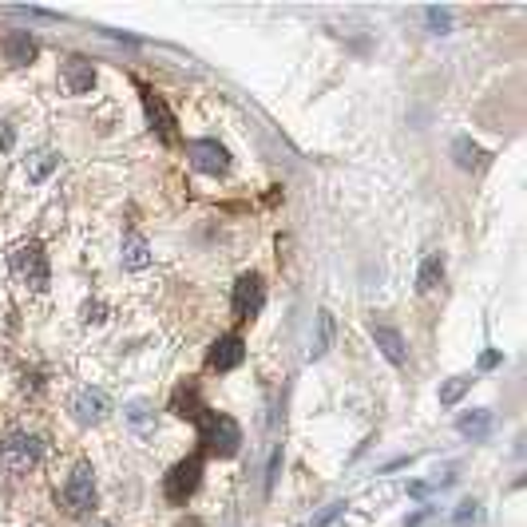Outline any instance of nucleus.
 I'll use <instances>...</instances> for the list:
<instances>
[{
  "instance_id": "1",
  "label": "nucleus",
  "mask_w": 527,
  "mask_h": 527,
  "mask_svg": "<svg viewBox=\"0 0 527 527\" xmlns=\"http://www.w3.org/2000/svg\"><path fill=\"white\" fill-rule=\"evenodd\" d=\"M195 424H198V441H203V449L211 456H218V460L234 456L238 444H242V429H238V421H234V416H226V413H211V409H206Z\"/></svg>"
},
{
  "instance_id": "2",
  "label": "nucleus",
  "mask_w": 527,
  "mask_h": 527,
  "mask_svg": "<svg viewBox=\"0 0 527 527\" xmlns=\"http://www.w3.org/2000/svg\"><path fill=\"white\" fill-rule=\"evenodd\" d=\"M8 262H13V274L28 286V290H36V294L48 290V254L40 242H20Z\"/></svg>"
},
{
  "instance_id": "3",
  "label": "nucleus",
  "mask_w": 527,
  "mask_h": 527,
  "mask_svg": "<svg viewBox=\"0 0 527 527\" xmlns=\"http://www.w3.org/2000/svg\"><path fill=\"white\" fill-rule=\"evenodd\" d=\"M198 480H203V456H186V460H178L171 472H167L163 480V495L171 504H186L198 488Z\"/></svg>"
},
{
  "instance_id": "4",
  "label": "nucleus",
  "mask_w": 527,
  "mask_h": 527,
  "mask_svg": "<svg viewBox=\"0 0 527 527\" xmlns=\"http://www.w3.org/2000/svg\"><path fill=\"white\" fill-rule=\"evenodd\" d=\"M40 456H44L40 436H32V432H8L5 436V464H8V472H16V476L32 472L40 464Z\"/></svg>"
},
{
  "instance_id": "5",
  "label": "nucleus",
  "mask_w": 527,
  "mask_h": 527,
  "mask_svg": "<svg viewBox=\"0 0 527 527\" xmlns=\"http://www.w3.org/2000/svg\"><path fill=\"white\" fill-rule=\"evenodd\" d=\"M64 508L72 515H84L95 508V472L87 464H76L64 484Z\"/></svg>"
},
{
  "instance_id": "6",
  "label": "nucleus",
  "mask_w": 527,
  "mask_h": 527,
  "mask_svg": "<svg viewBox=\"0 0 527 527\" xmlns=\"http://www.w3.org/2000/svg\"><path fill=\"white\" fill-rule=\"evenodd\" d=\"M266 305V282L258 274H242L234 282V294H231V310L234 317H242V322H250V317L262 313Z\"/></svg>"
},
{
  "instance_id": "7",
  "label": "nucleus",
  "mask_w": 527,
  "mask_h": 527,
  "mask_svg": "<svg viewBox=\"0 0 527 527\" xmlns=\"http://www.w3.org/2000/svg\"><path fill=\"white\" fill-rule=\"evenodd\" d=\"M186 155H191L195 171H203V175L231 171V151H226L223 143H214V139H195V143H186Z\"/></svg>"
},
{
  "instance_id": "8",
  "label": "nucleus",
  "mask_w": 527,
  "mask_h": 527,
  "mask_svg": "<svg viewBox=\"0 0 527 527\" xmlns=\"http://www.w3.org/2000/svg\"><path fill=\"white\" fill-rule=\"evenodd\" d=\"M143 112H147V123L155 127V135L163 139V143H175L178 139V132H175V112L167 107V99L159 95V92H151V87H143Z\"/></svg>"
},
{
  "instance_id": "9",
  "label": "nucleus",
  "mask_w": 527,
  "mask_h": 527,
  "mask_svg": "<svg viewBox=\"0 0 527 527\" xmlns=\"http://www.w3.org/2000/svg\"><path fill=\"white\" fill-rule=\"evenodd\" d=\"M242 361H246V341H242L238 333L218 337V341L211 345V353H206V365H211L214 373H231V369H238Z\"/></svg>"
},
{
  "instance_id": "10",
  "label": "nucleus",
  "mask_w": 527,
  "mask_h": 527,
  "mask_svg": "<svg viewBox=\"0 0 527 527\" xmlns=\"http://www.w3.org/2000/svg\"><path fill=\"white\" fill-rule=\"evenodd\" d=\"M72 413L79 424H99L112 416V396H107L104 389H79L76 401H72Z\"/></svg>"
},
{
  "instance_id": "11",
  "label": "nucleus",
  "mask_w": 527,
  "mask_h": 527,
  "mask_svg": "<svg viewBox=\"0 0 527 527\" xmlns=\"http://www.w3.org/2000/svg\"><path fill=\"white\" fill-rule=\"evenodd\" d=\"M171 413L183 416V421H198V416L206 413V409H203V389H198L195 377H186V381L171 393Z\"/></svg>"
},
{
  "instance_id": "12",
  "label": "nucleus",
  "mask_w": 527,
  "mask_h": 527,
  "mask_svg": "<svg viewBox=\"0 0 527 527\" xmlns=\"http://www.w3.org/2000/svg\"><path fill=\"white\" fill-rule=\"evenodd\" d=\"M92 84H95V68H92V59H84V56H68V59H64V87H68V95H84V92H92Z\"/></svg>"
},
{
  "instance_id": "13",
  "label": "nucleus",
  "mask_w": 527,
  "mask_h": 527,
  "mask_svg": "<svg viewBox=\"0 0 527 527\" xmlns=\"http://www.w3.org/2000/svg\"><path fill=\"white\" fill-rule=\"evenodd\" d=\"M452 159H456V167H460V171H472V175H484L492 167V155L480 151L468 135L452 139Z\"/></svg>"
},
{
  "instance_id": "14",
  "label": "nucleus",
  "mask_w": 527,
  "mask_h": 527,
  "mask_svg": "<svg viewBox=\"0 0 527 527\" xmlns=\"http://www.w3.org/2000/svg\"><path fill=\"white\" fill-rule=\"evenodd\" d=\"M0 52H5L8 64H32V59L40 56V44L28 32H13V36H5V44H0Z\"/></svg>"
},
{
  "instance_id": "15",
  "label": "nucleus",
  "mask_w": 527,
  "mask_h": 527,
  "mask_svg": "<svg viewBox=\"0 0 527 527\" xmlns=\"http://www.w3.org/2000/svg\"><path fill=\"white\" fill-rule=\"evenodd\" d=\"M373 341L377 350H381L385 357H389L393 365H404V357H409V350H404V337L393 330V325H373Z\"/></svg>"
},
{
  "instance_id": "16",
  "label": "nucleus",
  "mask_w": 527,
  "mask_h": 527,
  "mask_svg": "<svg viewBox=\"0 0 527 527\" xmlns=\"http://www.w3.org/2000/svg\"><path fill=\"white\" fill-rule=\"evenodd\" d=\"M59 167V155L52 151V147H40V151H32L24 159V171H28V178H32V183H44L48 175H52Z\"/></svg>"
},
{
  "instance_id": "17",
  "label": "nucleus",
  "mask_w": 527,
  "mask_h": 527,
  "mask_svg": "<svg viewBox=\"0 0 527 527\" xmlns=\"http://www.w3.org/2000/svg\"><path fill=\"white\" fill-rule=\"evenodd\" d=\"M488 429H492V413L488 409H472V413H464L460 421H456V432L468 436V441H484Z\"/></svg>"
},
{
  "instance_id": "18",
  "label": "nucleus",
  "mask_w": 527,
  "mask_h": 527,
  "mask_svg": "<svg viewBox=\"0 0 527 527\" xmlns=\"http://www.w3.org/2000/svg\"><path fill=\"white\" fill-rule=\"evenodd\" d=\"M441 282H444V258H441V254H429V258L421 262V270H416V290H421V294H432Z\"/></svg>"
},
{
  "instance_id": "19",
  "label": "nucleus",
  "mask_w": 527,
  "mask_h": 527,
  "mask_svg": "<svg viewBox=\"0 0 527 527\" xmlns=\"http://www.w3.org/2000/svg\"><path fill=\"white\" fill-rule=\"evenodd\" d=\"M333 313L330 310H322L317 313V337H313V345H310V361H322L325 353L333 350Z\"/></svg>"
},
{
  "instance_id": "20",
  "label": "nucleus",
  "mask_w": 527,
  "mask_h": 527,
  "mask_svg": "<svg viewBox=\"0 0 527 527\" xmlns=\"http://www.w3.org/2000/svg\"><path fill=\"white\" fill-rule=\"evenodd\" d=\"M123 266H127V270H143V266H151V246H147V238L127 234V246H123Z\"/></svg>"
},
{
  "instance_id": "21",
  "label": "nucleus",
  "mask_w": 527,
  "mask_h": 527,
  "mask_svg": "<svg viewBox=\"0 0 527 527\" xmlns=\"http://www.w3.org/2000/svg\"><path fill=\"white\" fill-rule=\"evenodd\" d=\"M123 416H127V424H132L135 432H143V436L155 429V416H151V404H147V401H132Z\"/></svg>"
},
{
  "instance_id": "22",
  "label": "nucleus",
  "mask_w": 527,
  "mask_h": 527,
  "mask_svg": "<svg viewBox=\"0 0 527 527\" xmlns=\"http://www.w3.org/2000/svg\"><path fill=\"white\" fill-rule=\"evenodd\" d=\"M468 389H472V377H449L441 389V404H456Z\"/></svg>"
},
{
  "instance_id": "23",
  "label": "nucleus",
  "mask_w": 527,
  "mask_h": 527,
  "mask_svg": "<svg viewBox=\"0 0 527 527\" xmlns=\"http://www.w3.org/2000/svg\"><path fill=\"white\" fill-rule=\"evenodd\" d=\"M424 20H429V28H432L436 36H444L452 28V13H449V8H429V13H424Z\"/></svg>"
},
{
  "instance_id": "24",
  "label": "nucleus",
  "mask_w": 527,
  "mask_h": 527,
  "mask_svg": "<svg viewBox=\"0 0 527 527\" xmlns=\"http://www.w3.org/2000/svg\"><path fill=\"white\" fill-rule=\"evenodd\" d=\"M345 508H350V504H345V500H333V504H325V508H322V512H317L313 520H310V527H325L330 520H337V515H341Z\"/></svg>"
},
{
  "instance_id": "25",
  "label": "nucleus",
  "mask_w": 527,
  "mask_h": 527,
  "mask_svg": "<svg viewBox=\"0 0 527 527\" xmlns=\"http://www.w3.org/2000/svg\"><path fill=\"white\" fill-rule=\"evenodd\" d=\"M476 520V500H464L460 512H456V523H472Z\"/></svg>"
},
{
  "instance_id": "26",
  "label": "nucleus",
  "mask_w": 527,
  "mask_h": 527,
  "mask_svg": "<svg viewBox=\"0 0 527 527\" xmlns=\"http://www.w3.org/2000/svg\"><path fill=\"white\" fill-rule=\"evenodd\" d=\"M13 139H16V127L13 123H0V151H8V147H13Z\"/></svg>"
},
{
  "instance_id": "27",
  "label": "nucleus",
  "mask_w": 527,
  "mask_h": 527,
  "mask_svg": "<svg viewBox=\"0 0 527 527\" xmlns=\"http://www.w3.org/2000/svg\"><path fill=\"white\" fill-rule=\"evenodd\" d=\"M495 365H500V353H484L480 357V369H495Z\"/></svg>"
},
{
  "instance_id": "28",
  "label": "nucleus",
  "mask_w": 527,
  "mask_h": 527,
  "mask_svg": "<svg viewBox=\"0 0 527 527\" xmlns=\"http://www.w3.org/2000/svg\"><path fill=\"white\" fill-rule=\"evenodd\" d=\"M99 313H104L99 305H84V322H99Z\"/></svg>"
},
{
  "instance_id": "29",
  "label": "nucleus",
  "mask_w": 527,
  "mask_h": 527,
  "mask_svg": "<svg viewBox=\"0 0 527 527\" xmlns=\"http://www.w3.org/2000/svg\"><path fill=\"white\" fill-rule=\"evenodd\" d=\"M178 527H206V523H203V520H195V515H186V520L178 523Z\"/></svg>"
},
{
  "instance_id": "30",
  "label": "nucleus",
  "mask_w": 527,
  "mask_h": 527,
  "mask_svg": "<svg viewBox=\"0 0 527 527\" xmlns=\"http://www.w3.org/2000/svg\"><path fill=\"white\" fill-rule=\"evenodd\" d=\"M87 527H112V523H87Z\"/></svg>"
}]
</instances>
